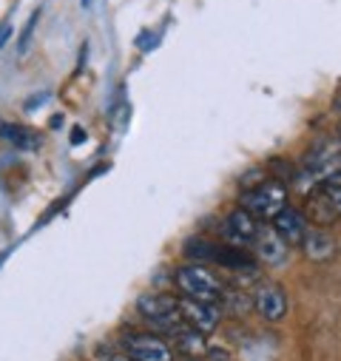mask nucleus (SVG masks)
Returning <instances> with one entry per match:
<instances>
[{"label": "nucleus", "instance_id": "1", "mask_svg": "<svg viewBox=\"0 0 341 361\" xmlns=\"http://www.w3.org/2000/svg\"><path fill=\"white\" fill-rule=\"evenodd\" d=\"M242 208L256 222H273L287 208V188L282 183H259L256 188L242 194Z\"/></svg>", "mask_w": 341, "mask_h": 361}, {"label": "nucleus", "instance_id": "2", "mask_svg": "<svg viewBox=\"0 0 341 361\" xmlns=\"http://www.w3.org/2000/svg\"><path fill=\"white\" fill-rule=\"evenodd\" d=\"M177 288L185 293V299H197V302H208V305H216L225 296L219 279L197 262L177 270Z\"/></svg>", "mask_w": 341, "mask_h": 361}, {"label": "nucleus", "instance_id": "3", "mask_svg": "<svg viewBox=\"0 0 341 361\" xmlns=\"http://www.w3.org/2000/svg\"><path fill=\"white\" fill-rule=\"evenodd\" d=\"M137 310L142 319H148L151 324H159L170 333L185 324V319L180 316V299L168 296V293H142L137 299Z\"/></svg>", "mask_w": 341, "mask_h": 361}, {"label": "nucleus", "instance_id": "4", "mask_svg": "<svg viewBox=\"0 0 341 361\" xmlns=\"http://www.w3.org/2000/svg\"><path fill=\"white\" fill-rule=\"evenodd\" d=\"M123 347L131 361H174L170 347L151 333H131L123 338Z\"/></svg>", "mask_w": 341, "mask_h": 361}, {"label": "nucleus", "instance_id": "5", "mask_svg": "<svg viewBox=\"0 0 341 361\" xmlns=\"http://www.w3.org/2000/svg\"><path fill=\"white\" fill-rule=\"evenodd\" d=\"M253 307L259 310L262 319L268 322H279L287 316V293L285 288L273 285V282H262L253 290Z\"/></svg>", "mask_w": 341, "mask_h": 361}, {"label": "nucleus", "instance_id": "6", "mask_svg": "<svg viewBox=\"0 0 341 361\" xmlns=\"http://www.w3.org/2000/svg\"><path fill=\"white\" fill-rule=\"evenodd\" d=\"M180 316L197 333H213L219 327V307L197 299H180Z\"/></svg>", "mask_w": 341, "mask_h": 361}, {"label": "nucleus", "instance_id": "7", "mask_svg": "<svg viewBox=\"0 0 341 361\" xmlns=\"http://www.w3.org/2000/svg\"><path fill=\"white\" fill-rule=\"evenodd\" d=\"M250 247L256 250V256H259L262 262H268V264H282L287 259V245H285V239L271 225H259V231H256Z\"/></svg>", "mask_w": 341, "mask_h": 361}, {"label": "nucleus", "instance_id": "8", "mask_svg": "<svg viewBox=\"0 0 341 361\" xmlns=\"http://www.w3.org/2000/svg\"><path fill=\"white\" fill-rule=\"evenodd\" d=\"M271 228L285 239L287 247H302V242H304V236H307V231H310V222H307L296 208H285V211L273 219Z\"/></svg>", "mask_w": 341, "mask_h": 361}, {"label": "nucleus", "instance_id": "9", "mask_svg": "<svg viewBox=\"0 0 341 361\" xmlns=\"http://www.w3.org/2000/svg\"><path fill=\"white\" fill-rule=\"evenodd\" d=\"M256 231H259V222H256L244 208L230 211L228 219H225V233H228L230 242H236V245H250L253 236H256Z\"/></svg>", "mask_w": 341, "mask_h": 361}, {"label": "nucleus", "instance_id": "10", "mask_svg": "<svg viewBox=\"0 0 341 361\" xmlns=\"http://www.w3.org/2000/svg\"><path fill=\"white\" fill-rule=\"evenodd\" d=\"M0 137H4L12 148H20V151H35L40 148V134L26 128V126H18V123H0Z\"/></svg>", "mask_w": 341, "mask_h": 361}, {"label": "nucleus", "instance_id": "11", "mask_svg": "<svg viewBox=\"0 0 341 361\" xmlns=\"http://www.w3.org/2000/svg\"><path fill=\"white\" fill-rule=\"evenodd\" d=\"M302 250H304V256H310L313 262H327V259L335 253V245H333L330 233H324V231H318V228H310L307 236H304V242H302Z\"/></svg>", "mask_w": 341, "mask_h": 361}, {"label": "nucleus", "instance_id": "12", "mask_svg": "<svg viewBox=\"0 0 341 361\" xmlns=\"http://www.w3.org/2000/svg\"><path fill=\"white\" fill-rule=\"evenodd\" d=\"M174 344H177V350H182L185 358H199L208 350L202 333H197L194 327H185V324L174 330Z\"/></svg>", "mask_w": 341, "mask_h": 361}, {"label": "nucleus", "instance_id": "13", "mask_svg": "<svg viewBox=\"0 0 341 361\" xmlns=\"http://www.w3.org/2000/svg\"><path fill=\"white\" fill-rule=\"evenodd\" d=\"M213 262H219V264H225L230 270H244V274L256 270V259L244 247H216Z\"/></svg>", "mask_w": 341, "mask_h": 361}, {"label": "nucleus", "instance_id": "14", "mask_svg": "<svg viewBox=\"0 0 341 361\" xmlns=\"http://www.w3.org/2000/svg\"><path fill=\"white\" fill-rule=\"evenodd\" d=\"M185 253L194 256V259H208V262H213V256H216V245L202 242V239H191V242H185Z\"/></svg>", "mask_w": 341, "mask_h": 361}, {"label": "nucleus", "instance_id": "15", "mask_svg": "<svg viewBox=\"0 0 341 361\" xmlns=\"http://www.w3.org/2000/svg\"><path fill=\"white\" fill-rule=\"evenodd\" d=\"M37 20H40V9H37V12H32V18H29V23H26L23 35H20V43H18V51H20V54L29 49V43H32V35H35V29H37Z\"/></svg>", "mask_w": 341, "mask_h": 361}, {"label": "nucleus", "instance_id": "16", "mask_svg": "<svg viewBox=\"0 0 341 361\" xmlns=\"http://www.w3.org/2000/svg\"><path fill=\"white\" fill-rule=\"evenodd\" d=\"M321 191H324V200H327V205L333 208V214L341 216V185H324Z\"/></svg>", "mask_w": 341, "mask_h": 361}, {"label": "nucleus", "instance_id": "17", "mask_svg": "<svg viewBox=\"0 0 341 361\" xmlns=\"http://www.w3.org/2000/svg\"><path fill=\"white\" fill-rule=\"evenodd\" d=\"M9 40H12V23H4V26H0V51L6 49Z\"/></svg>", "mask_w": 341, "mask_h": 361}, {"label": "nucleus", "instance_id": "18", "mask_svg": "<svg viewBox=\"0 0 341 361\" xmlns=\"http://www.w3.org/2000/svg\"><path fill=\"white\" fill-rule=\"evenodd\" d=\"M49 100V94H40V97H32V100H26V111H32V109H37V106H43Z\"/></svg>", "mask_w": 341, "mask_h": 361}, {"label": "nucleus", "instance_id": "19", "mask_svg": "<svg viewBox=\"0 0 341 361\" xmlns=\"http://www.w3.org/2000/svg\"><path fill=\"white\" fill-rule=\"evenodd\" d=\"M77 142H85V131L82 128H74L71 131V145H77Z\"/></svg>", "mask_w": 341, "mask_h": 361}, {"label": "nucleus", "instance_id": "20", "mask_svg": "<svg viewBox=\"0 0 341 361\" xmlns=\"http://www.w3.org/2000/svg\"><path fill=\"white\" fill-rule=\"evenodd\" d=\"M106 361H131L128 355H111V358H106Z\"/></svg>", "mask_w": 341, "mask_h": 361}, {"label": "nucleus", "instance_id": "21", "mask_svg": "<svg viewBox=\"0 0 341 361\" xmlns=\"http://www.w3.org/2000/svg\"><path fill=\"white\" fill-rule=\"evenodd\" d=\"M82 6H85V9H89V6H92V0H82Z\"/></svg>", "mask_w": 341, "mask_h": 361}, {"label": "nucleus", "instance_id": "22", "mask_svg": "<svg viewBox=\"0 0 341 361\" xmlns=\"http://www.w3.org/2000/svg\"><path fill=\"white\" fill-rule=\"evenodd\" d=\"M185 361H199V358H185Z\"/></svg>", "mask_w": 341, "mask_h": 361}]
</instances>
